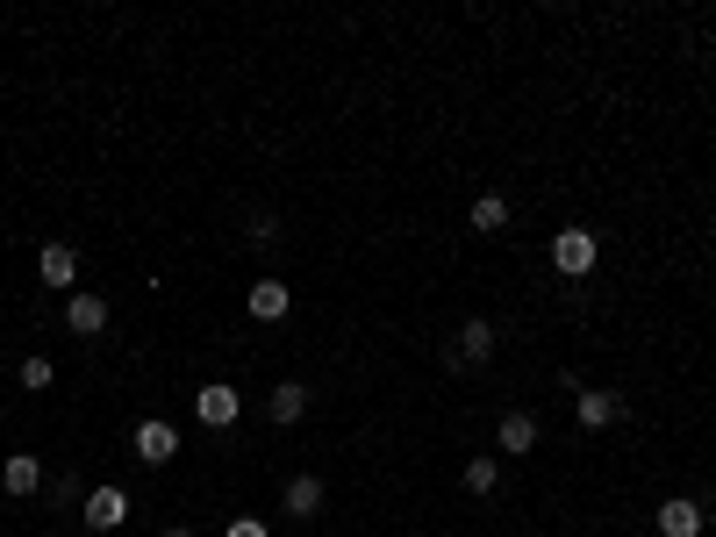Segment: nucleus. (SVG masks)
I'll list each match as a JSON object with an SVG mask.
<instances>
[{"mask_svg":"<svg viewBox=\"0 0 716 537\" xmlns=\"http://www.w3.org/2000/svg\"><path fill=\"white\" fill-rule=\"evenodd\" d=\"M487 351H495V322H480V316H474V322L459 330V359H474V365H480Z\"/></svg>","mask_w":716,"mask_h":537,"instance_id":"14","label":"nucleus"},{"mask_svg":"<svg viewBox=\"0 0 716 537\" xmlns=\"http://www.w3.org/2000/svg\"><path fill=\"white\" fill-rule=\"evenodd\" d=\"M86 524L94 530H122L129 524V495H122V487H94V495H86Z\"/></svg>","mask_w":716,"mask_h":537,"instance_id":"6","label":"nucleus"},{"mask_svg":"<svg viewBox=\"0 0 716 537\" xmlns=\"http://www.w3.org/2000/svg\"><path fill=\"white\" fill-rule=\"evenodd\" d=\"M173 452H179V430L173 423H136V458H144V466H165Z\"/></svg>","mask_w":716,"mask_h":537,"instance_id":"8","label":"nucleus"},{"mask_svg":"<svg viewBox=\"0 0 716 537\" xmlns=\"http://www.w3.org/2000/svg\"><path fill=\"white\" fill-rule=\"evenodd\" d=\"M323 509V481H315V473H294V481H287V516H315Z\"/></svg>","mask_w":716,"mask_h":537,"instance_id":"13","label":"nucleus"},{"mask_svg":"<svg viewBox=\"0 0 716 537\" xmlns=\"http://www.w3.org/2000/svg\"><path fill=\"white\" fill-rule=\"evenodd\" d=\"M243 309H251L258 322H280L287 309H294V295H287V280H258L251 295H243Z\"/></svg>","mask_w":716,"mask_h":537,"instance_id":"10","label":"nucleus"},{"mask_svg":"<svg viewBox=\"0 0 716 537\" xmlns=\"http://www.w3.org/2000/svg\"><path fill=\"white\" fill-rule=\"evenodd\" d=\"M37 272H43V287H65L72 295V280H80V251H72V244H43Z\"/></svg>","mask_w":716,"mask_h":537,"instance_id":"7","label":"nucleus"},{"mask_svg":"<svg viewBox=\"0 0 716 537\" xmlns=\"http://www.w3.org/2000/svg\"><path fill=\"white\" fill-rule=\"evenodd\" d=\"M165 537H194V530H187V524H173V530H165Z\"/></svg>","mask_w":716,"mask_h":537,"instance_id":"19","label":"nucleus"},{"mask_svg":"<svg viewBox=\"0 0 716 537\" xmlns=\"http://www.w3.org/2000/svg\"><path fill=\"white\" fill-rule=\"evenodd\" d=\"M623 416V394H602V388H581L573 394V423L581 430H602V423H616Z\"/></svg>","mask_w":716,"mask_h":537,"instance_id":"5","label":"nucleus"},{"mask_svg":"<svg viewBox=\"0 0 716 537\" xmlns=\"http://www.w3.org/2000/svg\"><path fill=\"white\" fill-rule=\"evenodd\" d=\"M266 416H272V423H301V416H309V388H301V380H287V388H272Z\"/></svg>","mask_w":716,"mask_h":537,"instance_id":"12","label":"nucleus"},{"mask_svg":"<svg viewBox=\"0 0 716 537\" xmlns=\"http://www.w3.org/2000/svg\"><path fill=\"white\" fill-rule=\"evenodd\" d=\"M222 537H272V530H266V524H258V516H237V524H230V530H222Z\"/></svg>","mask_w":716,"mask_h":537,"instance_id":"18","label":"nucleus"},{"mask_svg":"<svg viewBox=\"0 0 716 537\" xmlns=\"http://www.w3.org/2000/svg\"><path fill=\"white\" fill-rule=\"evenodd\" d=\"M501 223H509V202H501V194H480V202H474V229H487V237H495Z\"/></svg>","mask_w":716,"mask_h":537,"instance_id":"15","label":"nucleus"},{"mask_svg":"<svg viewBox=\"0 0 716 537\" xmlns=\"http://www.w3.org/2000/svg\"><path fill=\"white\" fill-rule=\"evenodd\" d=\"M595 258H602L595 229H559V237H552V266L567 272V280H588V272H595Z\"/></svg>","mask_w":716,"mask_h":537,"instance_id":"1","label":"nucleus"},{"mask_svg":"<svg viewBox=\"0 0 716 537\" xmlns=\"http://www.w3.org/2000/svg\"><path fill=\"white\" fill-rule=\"evenodd\" d=\"M495 481H501L495 458H466V487H474V495H495Z\"/></svg>","mask_w":716,"mask_h":537,"instance_id":"16","label":"nucleus"},{"mask_svg":"<svg viewBox=\"0 0 716 537\" xmlns=\"http://www.w3.org/2000/svg\"><path fill=\"white\" fill-rule=\"evenodd\" d=\"M0 487H8V495H37L43 487V458H29V452L0 458Z\"/></svg>","mask_w":716,"mask_h":537,"instance_id":"11","label":"nucleus"},{"mask_svg":"<svg viewBox=\"0 0 716 537\" xmlns=\"http://www.w3.org/2000/svg\"><path fill=\"white\" fill-rule=\"evenodd\" d=\"M65 322H72L80 337H101V330H108V301L86 295V287H72V295H65Z\"/></svg>","mask_w":716,"mask_h":537,"instance_id":"3","label":"nucleus"},{"mask_svg":"<svg viewBox=\"0 0 716 537\" xmlns=\"http://www.w3.org/2000/svg\"><path fill=\"white\" fill-rule=\"evenodd\" d=\"M495 444L509 458H523L530 444H538V416H530V409H509V416H501V430H495Z\"/></svg>","mask_w":716,"mask_h":537,"instance_id":"9","label":"nucleus"},{"mask_svg":"<svg viewBox=\"0 0 716 537\" xmlns=\"http://www.w3.org/2000/svg\"><path fill=\"white\" fill-rule=\"evenodd\" d=\"M51 373H58L51 359H22V388H51Z\"/></svg>","mask_w":716,"mask_h":537,"instance_id":"17","label":"nucleus"},{"mask_svg":"<svg viewBox=\"0 0 716 537\" xmlns=\"http://www.w3.org/2000/svg\"><path fill=\"white\" fill-rule=\"evenodd\" d=\"M660 537H703V502L666 495V502H660Z\"/></svg>","mask_w":716,"mask_h":537,"instance_id":"4","label":"nucleus"},{"mask_svg":"<svg viewBox=\"0 0 716 537\" xmlns=\"http://www.w3.org/2000/svg\"><path fill=\"white\" fill-rule=\"evenodd\" d=\"M194 416H201L208 430H230V423L243 416V394L230 388V380H208V388L194 394Z\"/></svg>","mask_w":716,"mask_h":537,"instance_id":"2","label":"nucleus"}]
</instances>
